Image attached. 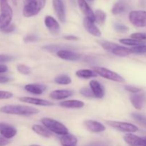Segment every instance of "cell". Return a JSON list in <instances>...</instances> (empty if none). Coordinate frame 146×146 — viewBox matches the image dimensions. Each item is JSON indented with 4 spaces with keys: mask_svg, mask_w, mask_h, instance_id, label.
Segmentation results:
<instances>
[{
    "mask_svg": "<svg viewBox=\"0 0 146 146\" xmlns=\"http://www.w3.org/2000/svg\"><path fill=\"white\" fill-rule=\"evenodd\" d=\"M0 111L3 113L11 114V115H35L38 113V110L35 108H32L27 106L21 105H7L1 107Z\"/></svg>",
    "mask_w": 146,
    "mask_h": 146,
    "instance_id": "1",
    "label": "cell"
},
{
    "mask_svg": "<svg viewBox=\"0 0 146 146\" xmlns=\"http://www.w3.org/2000/svg\"><path fill=\"white\" fill-rule=\"evenodd\" d=\"M46 0H28L25 3L23 15L25 17H31L37 15L46 5Z\"/></svg>",
    "mask_w": 146,
    "mask_h": 146,
    "instance_id": "2",
    "label": "cell"
},
{
    "mask_svg": "<svg viewBox=\"0 0 146 146\" xmlns=\"http://www.w3.org/2000/svg\"><path fill=\"white\" fill-rule=\"evenodd\" d=\"M0 29L1 30L11 24L13 11L7 0H0Z\"/></svg>",
    "mask_w": 146,
    "mask_h": 146,
    "instance_id": "3",
    "label": "cell"
},
{
    "mask_svg": "<svg viewBox=\"0 0 146 146\" xmlns=\"http://www.w3.org/2000/svg\"><path fill=\"white\" fill-rule=\"evenodd\" d=\"M43 125L51 132L56 133L58 135H64L68 133V130L64 124L53 118H44L41 120Z\"/></svg>",
    "mask_w": 146,
    "mask_h": 146,
    "instance_id": "4",
    "label": "cell"
},
{
    "mask_svg": "<svg viewBox=\"0 0 146 146\" xmlns=\"http://www.w3.org/2000/svg\"><path fill=\"white\" fill-rule=\"evenodd\" d=\"M93 71L97 75L101 76L103 78H107V79H109L111 81H113L118 83H124L125 81V79L119 74L109 69H107L106 68H104V67H93Z\"/></svg>",
    "mask_w": 146,
    "mask_h": 146,
    "instance_id": "5",
    "label": "cell"
},
{
    "mask_svg": "<svg viewBox=\"0 0 146 146\" xmlns=\"http://www.w3.org/2000/svg\"><path fill=\"white\" fill-rule=\"evenodd\" d=\"M129 20L136 27H146V11H132L129 14Z\"/></svg>",
    "mask_w": 146,
    "mask_h": 146,
    "instance_id": "6",
    "label": "cell"
},
{
    "mask_svg": "<svg viewBox=\"0 0 146 146\" xmlns=\"http://www.w3.org/2000/svg\"><path fill=\"white\" fill-rule=\"evenodd\" d=\"M106 123L108 125H109L112 128L118 130L120 131H122V132L131 133H135L138 131V128L136 125L130 123L113 121H108Z\"/></svg>",
    "mask_w": 146,
    "mask_h": 146,
    "instance_id": "7",
    "label": "cell"
},
{
    "mask_svg": "<svg viewBox=\"0 0 146 146\" xmlns=\"http://www.w3.org/2000/svg\"><path fill=\"white\" fill-rule=\"evenodd\" d=\"M44 23L49 32L54 36H58L61 32V27L58 21L53 17L46 16L44 19Z\"/></svg>",
    "mask_w": 146,
    "mask_h": 146,
    "instance_id": "8",
    "label": "cell"
},
{
    "mask_svg": "<svg viewBox=\"0 0 146 146\" xmlns=\"http://www.w3.org/2000/svg\"><path fill=\"white\" fill-rule=\"evenodd\" d=\"M53 7L59 21L65 23L66 20V9L62 0H53Z\"/></svg>",
    "mask_w": 146,
    "mask_h": 146,
    "instance_id": "9",
    "label": "cell"
},
{
    "mask_svg": "<svg viewBox=\"0 0 146 146\" xmlns=\"http://www.w3.org/2000/svg\"><path fill=\"white\" fill-rule=\"evenodd\" d=\"M17 131L13 125L6 123L0 122V134L6 139H11L17 135Z\"/></svg>",
    "mask_w": 146,
    "mask_h": 146,
    "instance_id": "10",
    "label": "cell"
},
{
    "mask_svg": "<svg viewBox=\"0 0 146 146\" xmlns=\"http://www.w3.org/2000/svg\"><path fill=\"white\" fill-rule=\"evenodd\" d=\"M123 139L131 146H146V137L141 138L132 133H127Z\"/></svg>",
    "mask_w": 146,
    "mask_h": 146,
    "instance_id": "11",
    "label": "cell"
},
{
    "mask_svg": "<svg viewBox=\"0 0 146 146\" xmlns=\"http://www.w3.org/2000/svg\"><path fill=\"white\" fill-rule=\"evenodd\" d=\"M77 2L81 11L86 16V18L95 22V13L93 11L88 3L85 0H77Z\"/></svg>",
    "mask_w": 146,
    "mask_h": 146,
    "instance_id": "12",
    "label": "cell"
},
{
    "mask_svg": "<svg viewBox=\"0 0 146 146\" xmlns=\"http://www.w3.org/2000/svg\"><path fill=\"white\" fill-rule=\"evenodd\" d=\"M21 102L27 103V104H33L36 106H54V104L51 101H46V100L40 99V98H31V97H21L19 98Z\"/></svg>",
    "mask_w": 146,
    "mask_h": 146,
    "instance_id": "13",
    "label": "cell"
},
{
    "mask_svg": "<svg viewBox=\"0 0 146 146\" xmlns=\"http://www.w3.org/2000/svg\"><path fill=\"white\" fill-rule=\"evenodd\" d=\"M90 88L92 90L94 95L96 98H102L105 96V88L100 84L98 81L96 80H92L90 81Z\"/></svg>",
    "mask_w": 146,
    "mask_h": 146,
    "instance_id": "14",
    "label": "cell"
},
{
    "mask_svg": "<svg viewBox=\"0 0 146 146\" xmlns=\"http://www.w3.org/2000/svg\"><path fill=\"white\" fill-rule=\"evenodd\" d=\"M83 24H84V28L86 29V31H88L89 34H92L93 36L96 37L101 36V31H100L99 29L96 26V24H94V21H91V20H89L87 18H84Z\"/></svg>",
    "mask_w": 146,
    "mask_h": 146,
    "instance_id": "15",
    "label": "cell"
},
{
    "mask_svg": "<svg viewBox=\"0 0 146 146\" xmlns=\"http://www.w3.org/2000/svg\"><path fill=\"white\" fill-rule=\"evenodd\" d=\"M84 125L88 131L94 133H101L106 130L105 125L98 121H92V120L84 121Z\"/></svg>",
    "mask_w": 146,
    "mask_h": 146,
    "instance_id": "16",
    "label": "cell"
},
{
    "mask_svg": "<svg viewBox=\"0 0 146 146\" xmlns=\"http://www.w3.org/2000/svg\"><path fill=\"white\" fill-rule=\"evenodd\" d=\"M130 100L136 109L141 110L142 109L144 103L146 101V96L144 94H134L131 96Z\"/></svg>",
    "mask_w": 146,
    "mask_h": 146,
    "instance_id": "17",
    "label": "cell"
},
{
    "mask_svg": "<svg viewBox=\"0 0 146 146\" xmlns=\"http://www.w3.org/2000/svg\"><path fill=\"white\" fill-rule=\"evenodd\" d=\"M57 56L59 58L64 60H67V61H77L81 58V56L78 54H76L74 51L64 49L58 50L57 51Z\"/></svg>",
    "mask_w": 146,
    "mask_h": 146,
    "instance_id": "18",
    "label": "cell"
},
{
    "mask_svg": "<svg viewBox=\"0 0 146 146\" xmlns=\"http://www.w3.org/2000/svg\"><path fill=\"white\" fill-rule=\"evenodd\" d=\"M128 1L126 0H119L114 4L111 11H112L113 14L117 15V14H121L122 13L125 12L128 10Z\"/></svg>",
    "mask_w": 146,
    "mask_h": 146,
    "instance_id": "19",
    "label": "cell"
},
{
    "mask_svg": "<svg viewBox=\"0 0 146 146\" xmlns=\"http://www.w3.org/2000/svg\"><path fill=\"white\" fill-rule=\"evenodd\" d=\"M73 95V92L69 90H55L50 94V97L54 100H63Z\"/></svg>",
    "mask_w": 146,
    "mask_h": 146,
    "instance_id": "20",
    "label": "cell"
},
{
    "mask_svg": "<svg viewBox=\"0 0 146 146\" xmlns=\"http://www.w3.org/2000/svg\"><path fill=\"white\" fill-rule=\"evenodd\" d=\"M24 88L26 91L28 92L31 93L33 94H36V95H40L42 94L44 91H46V87L41 84H27L25 86Z\"/></svg>",
    "mask_w": 146,
    "mask_h": 146,
    "instance_id": "21",
    "label": "cell"
},
{
    "mask_svg": "<svg viewBox=\"0 0 146 146\" xmlns=\"http://www.w3.org/2000/svg\"><path fill=\"white\" fill-rule=\"evenodd\" d=\"M60 142L62 146H76L77 138L74 135L67 134L61 136Z\"/></svg>",
    "mask_w": 146,
    "mask_h": 146,
    "instance_id": "22",
    "label": "cell"
},
{
    "mask_svg": "<svg viewBox=\"0 0 146 146\" xmlns=\"http://www.w3.org/2000/svg\"><path fill=\"white\" fill-rule=\"evenodd\" d=\"M60 106L64 108H81L84 107V103L78 100H68L60 103Z\"/></svg>",
    "mask_w": 146,
    "mask_h": 146,
    "instance_id": "23",
    "label": "cell"
},
{
    "mask_svg": "<svg viewBox=\"0 0 146 146\" xmlns=\"http://www.w3.org/2000/svg\"><path fill=\"white\" fill-rule=\"evenodd\" d=\"M32 130L36 133L44 138H50L51 136V131H48L46 128H44L42 125H34L32 126Z\"/></svg>",
    "mask_w": 146,
    "mask_h": 146,
    "instance_id": "24",
    "label": "cell"
},
{
    "mask_svg": "<svg viewBox=\"0 0 146 146\" xmlns=\"http://www.w3.org/2000/svg\"><path fill=\"white\" fill-rule=\"evenodd\" d=\"M112 53L115 54V55L118 56L124 57L130 55L132 53V51H131V48H126V47L124 46H121L118 45L115 48L113 49Z\"/></svg>",
    "mask_w": 146,
    "mask_h": 146,
    "instance_id": "25",
    "label": "cell"
},
{
    "mask_svg": "<svg viewBox=\"0 0 146 146\" xmlns=\"http://www.w3.org/2000/svg\"><path fill=\"white\" fill-rule=\"evenodd\" d=\"M76 75L78 77H79V78H94V77H96L97 76H98L94 71L89 69L78 70V71L76 72Z\"/></svg>",
    "mask_w": 146,
    "mask_h": 146,
    "instance_id": "26",
    "label": "cell"
},
{
    "mask_svg": "<svg viewBox=\"0 0 146 146\" xmlns=\"http://www.w3.org/2000/svg\"><path fill=\"white\" fill-rule=\"evenodd\" d=\"M106 20V14L101 9H97L95 12V21L99 25H104Z\"/></svg>",
    "mask_w": 146,
    "mask_h": 146,
    "instance_id": "27",
    "label": "cell"
},
{
    "mask_svg": "<svg viewBox=\"0 0 146 146\" xmlns=\"http://www.w3.org/2000/svg\"><path fill=\"white\" fill-rule=\"evenodd\" d=\"M55 82L58 84H61V85H68V84L71 83V77L68 76V75L62 74L56 76L54 79Z\"/></svg>",
    "mask_w": 146,
    "mask_h": 146,
    "instance_id": "28",
    "label": "cell"
},
{
    "mask_svg": "<svg viewBox=\"0 0 146 146\" xmlns=\"http://www.w3.org/2000/svg\"><path fill=\"white\" fill-rule=\"evenodd\" d=\"M120 42L125 45L132 46H136L143 45L145 44L144 41L133 39V38H122V39H120Z\"/></svg>",
    "mask_w": 146,
    "mask_h": 146,
    "instance_id": "29",
    "label": "cell"
},
{
    "mask_svg": "<svg viewBox=\"0 0 146 146\" xmlns=\"http://www.w3.org/2000/svg\"><path fill=\"white\" fill-rule=\"evenodd\" d=\"M131 116L135 121L137 123L141 125V126L146 128V117L144 115H141L139 113H132Z\"/></svg>",
    "mask_w": 146,
    "mask_h": 146,
    "instance_id": "30",
    "label": "cell"
},
{
    "mask_svg": "<svg viewBox=\"0 0 146 146\" xmlns=\"http://www.w3.org/2000/svg\"><path fill=\"white\" fill-rule=\"evenodd\" d=\"M98 42L100 43L101 46H102L104 49H106V51H111V52H112L113 49L118 46V44H115V43L110 42V41H98Z\"/></svg>",
    "mask_w": 146,
    "mask_h": 146,
    "instance_id": "31",
    "label": "cell"
},
{
    "mask_svg": "<svg viewBox=\"0 0 146 146\" xmlns=\"http://www.w3.org/2000/svg\"><path fill=\"white\" fill-rule=\"evenodd\" d=\"M17 69L20 74H24V75H28L31 73V69L29 67L24 64H18L17 66Z\"/></svg>",
    "mask_w": 146,
    "mask_h": 146,
    "instance_id": "32",
    "label": "cell"
},
{
    "mask_svg": "<svg viewBox=\"0 0 146 146\" xmlns=\"http://www.w3.org/2000/svg\"><path fill=\"white\" fill-rule=\"evenodd\" d=\"M131 51L132 53L135 54H146V45L143 44V45L133 46L131 48Z\"/></svg>",
    "mask_w": 146,
    "mask_h": 146,
    "instance_id": "33",
    "label": "cell"
},
{
    "mask_svg": "<svg viewBox=\"0 0 146 146\" xmlns=\"http://www.w3.org/2000/svg\"><path fill=\"white\" fill-rule=\"evenodd\" d=\"M80 94L81 95H83L84 96L88 97V98H93V97H95L94 95V93H93L92 90L91 89V88H87V87H84V88H81V91H80Z\"/></svg>",
    "mask_w": 146,
    "mask_h": 146,
    "instance_id": "34",
    "label": "cell"
},
{
    "mask_svg": "<svg viewBox=\"0 0 146 146\" xmlns=\"http://www.w3.org/2000/svg\"><path fill=\"white\" fill-rule=\"evenodd\" d=\"M131 38L139 41H146V33H134L131 34Z\"/></svg>",
    "mask_w": 146,
    "mask_h": 146,
    "instance_id": "35",
    "label": "cell"
},
{
    "mask_svg": "<svg viewBox=\"0 0 146 146\" xmlns=\"http://www.w3.org/2000/svg\"><path fill=\"white\" fill-rule=\"evenodd\" d=\"M114 28H115V29L117 31H118V32H121V33L127 32V31H128V29H129L128 27L123 25V24H118V23L114 24Z\"/></svg>",
    "mask_w": 146,
    "mask_h": 146,
    "instance_id": "36",
    "label": "cell"
},
{
    "mask_svg": "<svg viewBox=\"0 0 146 146\" xmlns=\"http://www.w3.org/2000/svg\"><path fill=\"white\" fill-rule=\"evenodd\" d=\"M13 94L9 92V91H0V100H5V99H9V98H12Z\"/></svg>",
    "mask_w": 146,
    "mask_h": 146,
    "instance_id": "37",
    "label": "cell"
},
{
    "mask_svg": "<svg viewBox=\"0 0 146 146\" xmlns=\"http://www.w3.org/2000/svg\"><path fill=\"white\" fill-rule=\"evenodd\" d=\"M14 58L11 56L4 55V54H0V63H6L9 62L13 61Z\"/></svg>",
    "mask_w": 146,
    "mask_h": 146,
    "instance_id": "38",
    "label": "cell"
},
{
    "mask_svg": "<svg viewBox=\"0 0 146 146\" xmlns=\"http://www.w3.org/2000/svg\"><path fill=\"white\" fill-rule=\"evenodd\" d=\"M125 89L127 91H128V92L133 93V94H138V93H139L141 91V88H137V87L135 86H125Z\"/></svg>",
    "mask_w": 146,
    "mask_h": 146,
    "instance_id": "39",
    "label": "cell"
},
{
    "mask_svg": "<svg viewBox=\"0 0 146 146\" xmlns=\"http://www.w3.org/2000/svg\"><path fill=\"white\" fill-rule=\"evenodd\" d=\"M38 40V37L34 34H29L24 38V41L25 42H32V41H36Z\"/></svg>",
    "mask_w": 146,
    "mask_h": 146,
    "instance_id": "40",
    "label": "cell"
},
{
    "mask_svg": "<svg viewBox=\"0 0 146 146\" xmlns=\"http://www.w3.org/2000/svg\"><path fill=\"white\" fill-rule=\"evenodd\" d=\"M86 146H111V144L108 142H104V141H97V142L91 143Z\"/></svg>",
    "mask_w": 146,
    "mask_h": 146,
    "instance_id": "41",
    "label": "cell"
},
{
    "mask_svg": "<svg viewBox=\"0 0 146 146\" xmlns=\"http://www.w3.org/2000/svg\"><path fill=\"white\" fill-rule=\"evenodd\" d=\"M11 81V78L7 76L0 74V84H6Z\"/></svg>",
    "mask_w": 146,
    "mask_h": 146,
    "instance_id": "42",
    "label": "cell"
},
{
    "mask_svg": "<svg viewBox=\"0 0 146 146\" xmlns=\"http://www.w3.org/2000/svg\"><path fill=\"white\" fill-rule=\"evenodd\" d=\"M15 29V25L14 24H9L8 27H5L4 29H1V31L4 33H10Z\"/></svg>",
    "mask_w": 146,
    "mask_h": 146,
    "instance_id": "43",
    "label": "cell"
},
{
    "mask_svg": "<svg viewBox=\"0 0 146 146\" xmlns=\"http://www.w3.org/2000/svg\"><path fill=\"white\" fill-rule=\"evenodd\" d=\"M10 142L8 139H6L4 137H0V146H6Z\"/></svg>",
    "mask_w": 146,
    "mask_h": 146,
    "instance_id": "44",
    "label": "cell"
},
{
    "mask_svg": "<svg viewBox=\"0 0 146 146\" xmlns=\"http://www.w3.org/2000/svg\"><path fill=\"white\" fill-rule=\"evenodd\" d=\"M64 38L66 40H69V41H76V40L79 39L78 36H76L74 35H68V36H65Z\"/></svg>",
    "mask_w": 146,
    "mask_h": 146,
    "instance_id": "45",
    "label": "cell"
},
{
    "mask_svg": "<svg viewBox=\"0 0 146 146\" xmlns=\"http://www.w3.org/2000/svg\"><path fill=\"white\" fill-rule=\"evenodd\" d=\"M8 71V67L4 64H0V74L5 73Z\"/></svg>",
    "mask_w": 146,
    "mask_h": 146,
    "instance_id": "46",
    "label": "cell"
},
{
    "mask_svg": "<svg viewBox=\"0 0 146 146\" xmlns=\"http://www.w3.org/2000/svg\"><path fill=\"white\" fill-rule=\"evenodd\" d=\"M29 146H40V145H31Z\"/></svg>",
    "mask_w": 146,
    "mask_h": 146,
    "instance_id": "47",
    "label": "cell"
},
{
    "mask_svg": "<svg viewBox=\"0 0 146 146\" xmlns=\"http://www.w3.org/2000/svg\"><path fill=\"white\" fill-rule=\"evenodd\" d=\"M24 1H25V3H26V2H27V1H28V0H24Z\"/></svg>",
    "mask_w": 146,
    "mask_h": 146,
    "instance_id": "48",
    "label": "cell"
},
{
    "mask_svg": "<svg viewBox=\"0 0 146 146\" xmlns=\"http://www.w3.org/2000/svg\"><path fill=\"white\" fill-rule=\"evenodd\" d=\"M74 1V0H71V1Z\"/></svg>",
    "mask_w": 146,
    "mask_h": 146,
    "instance_id": "49",
    "label": "cell"
},
{
    "mask_svg": "<svg viewBox=\"0 0 146 146\" xmlns=\"http://www.w3.org/2000/svg\"><path fill=\"white\" fill-rule=\"evenodd\" d=\"M89 1H92V0H89Z\"/></svg>",
    "mask_w": 146,
    "mask_h": 146,
    "instance_id": "50",
    "label": "cell"
}]
</instances>
